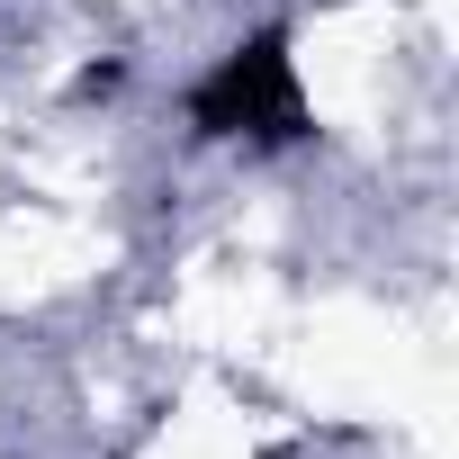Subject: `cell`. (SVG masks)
Wrapping results in <instances>:
<instances>
[{"mask_svg": "<svg viewBox=\"0 0 459 459\" xmlns=\"http://www.w3.org/2000/svg\"><path fill=\"white\" fill-rule=\"evenodd\" d=\"M189 126L207 144H298L316 126V108H307V82H298L289 37L280 28H253L244 46H225L189 82Z\"/></svg>", "mask_w": 459, "mask_h": 459, "instance_id": "1", "label": "cell"}]
</instances>
